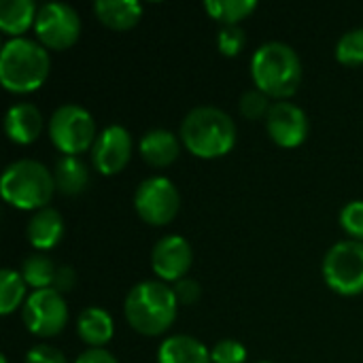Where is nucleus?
<instances>
[{
  "instance_id": "obj_22",
  "label": "nucleus",
  "mask_w": 363,
  "mask_h": 363,
  "mask_svg": "<svg viewBox=\"0 0 363 363\" xmlns=\"http://www.w3.org/2000/svg\"><path fill=\"white\" fill-rule=\"evenodd\" d=\"M55 274H57L55 264L51 262V257H47L43 253L28 255L21 264V277H23L26 285L34 287L36 291L38 289H51Z\"/></svg>"
},
{
  "instance_id": "obj_27",
  "label": "nucleus",
  "mask_w": 363,
  "mask_h": 363,
  "mask_svg": "<svg viewBox=\"0 0 363 363\" xmlns=\"http://www.w3.org/2000/svg\"><path fill=\"white\" fill-rule=\"evenodd\" d=\"M247 45V34L240 26H223L217 32V47L221 51V55L225 57H234L238 55Z\"/></svg>"
},
{
  "instance_id": "obj_8",
  "label": "nucleus",
  "mask_w": 363,
  "mask_h": 363,
  "mask_svg": "<svg viewBox=\"0 0 363 363\" xmlns=\"http://www.w3.org/2000/svg\"><path fill=\"white\" fill-rule=\"evenodd\" d=\"M34 32L45 49H68L79 40L81 17L79 13L64 2H47L38 9Z\"/></svg>"
},
{
  "instance_id": "obj_33",
  "label": "nucleus",
  "mask_w": 363,
  "mask_h": 363,
  "mask_svg": "<svg viewBox=\"0 0 363 363\" xmlns=\"http://www.w3.org/2000/svg\"><path fill=\"white\" fill-rule=\"evenodd\" d=\"M74 363H119V362H117V359L113 357V353H108L106 349H89V351L81 353Z\"/></svg>"
},
{
  "instance_id": "obj_31",
  "label": "nucleus",
  "mask_w": 363,
  "mask_h": 363,
  "mask_svg": "<svg viewBox=\"0 0 363 363\" xmlns=\"http://www.w3.org/2000/svg\"><path fill=\"white\" fill-rule=\"evenodd\" d=\"M26 363H68L64 353L55 347L49 345H36L34 349L28 351Z\"/></svg>"
},
{
  "instance_id": "obj_32",
  "label": "nucleus",
  "mask_w": 363,
  "mask_h": 363,
  "mask_svg": "<svg viewBox=\"0 0 363 363\" xmlns=\"http://www.w3.org/2000/svg\"><path fill=\"white\" fill-rule=\"evenodd\" d=\"M74 285H77V272H74L70 266H60L51 289H55L57 294H62V296H64V294L72 291V289H74Z\"/></svg>"
},
{
  "instance_id": "obj_10",
  "label": "nucleus",
  "mask_w": 363,
  "mask_h": 363,
  "mask_svg": "<svg viewBox=\"0 0 363 363\" xmlns=\"http://www.w3.org/2000/svg\"><path fill=\"white\" fill-rule=\"evenodd\" d=\"M21 319L28 332H32L38 338L57 336L68 323L66 300L55 289H38L32 296H28L21 311Z\"/></svg>"
},
{
  "instance_id": "obj_1",
  "label": "nucleus",
  "mask_w": 363,
  "mask_h": 363,
  "mask_svg": "<svg viewBox=\"0 0 363 363\" xmlns=\"http://www.w3.org/2000/svg\"><path fill=\"white\" fill-rule=\"evenodd\" d=\"M179 136L191 155L215 160L234 149L238 132L234 119L225 111L217 106H198L185 115Z\"/></svg>"
},
{
  "instance_id": "obj_28",
  "label": "nucleus",
  "mask_w": 363,
  "mask_h": 363,
  "mask_svg": "<svg viewBox=\"0 0 363 363\" xmlns=\"http://www.w3.org/2000/svg\"><path fill=\"white\" fill-rule=\"evenodd\" d=\"M340 225L353 238L363 242V200H353L340 211Z\"/></svg>"
},
{
  "instance_id": "obj_4",
  "label": "nucleus",
  "mask_w": 363,
  "mask_h": 363,
  "mask_svg": "<svg viewBox=\"0 0 363 363\" xmlns=\"http://www.w3.org/2000/svg\"><path fill=\"white\" fill-rule=\"evenodd\" d=\"M49 51L32 38H11L0 53V81L13 94L36 91L49 77Z\"/></svg>"
},
{
  "instance_id": "obj_6",
  "label": "nucleus",
  "mask_w": 363,
  "mask_h": 363,
  "mask_svg": "<svg viewBox=\"0 0 363 363\" xmlns=\"http://www.w3.org/2000/svg\"><path fill=\"white\" fill-rule=\"evenodd\" d=\"M49 136L64 155H79L96 143V121L79 104H62L49 121Z\"/></svg>"
},
{
  "instance_id": "obj_35",
  "label": "nucleus",
  "mask_w": 363,
  "mask_h": 363,
  "mask_svg": "<svg viewBox=\"0 0 363 363\" xmlns=\"http://www.w3.org/2000/svg\"><path fill=\"white\" fill-rule=\"evenodd\" d=\"M262 363H268V362H262Z\"/></svg>"
},
{
  "instance_id": "obj_5",
  "label": "nucleus",
  "mask_w": 363,
  "mask_h": 363,
  "mask_svg": "<svg viewBox=\"0 0 363 363\" xmlns=\"http://www.w3.org/2000/svg\"><path fill=\"white\" fill-rule=\"evenodd\" d=\"M2 198L21 211H40L51 202L55 179L47 166L34 160L13 162L2 174Z\"/></svg>"
},
{
  "instance_id": "obj_19",
  "label": "nucleus",
  "mask_w": 363,
  "mask_h": 363,
  "mask_svg": "<svg viewBox=\"0 0 363 363\" xmlns=\"http://www.w3.org/2000/svg\"><path fill=\"white\" fill-rule=\"evenodd\" d=\"M94 13L111 30H130L140 21L143 4L138 0H98Z\"/></svg>"
},
{
  "instance_id": "obj_21",
  "label": "nucleus",
  "mask_w": 363,
  "mask_h": 363,
  "mask_svg": "<svg viewBox=\"0 0 363 363\" xmlns=\"http://www.w3.org/2000/svg\"><path fill=\"white\" fill-rule=\"evenodd\" d=\"M53 179L64 196H79L89 183V170L79 155H62L55 164Z\"/></svg>"
},
{
  "instance_id": "obj_17",
  "label": "nucleus",
  "mask_w": 363,
  "mask_h": 363,
  "mask_svg": "<svg viewBox=\"0 0 363 363\" xmlns=\"http://www.w3.org/2000/svg\"><path fill=\"white\" fill-rule=\"evenodd\" d=\"M77 332H79V338L91 349H104V345H108L115 334L113 317L104 308H98V306L85 308L79 315Z\"/></svg>"
},
{
  "instance_id": "obj_34",
  "label": "nucleus",
  "mask_w": 363,
  "mask_h": 363,
  "mask_svg": "<svg viewBox=\"0 0 363 363\" xmlns=\"http://www.w3.org/2000/svg\"><path fill=\"white\" fill-rule=\"evenodd\" d=\"M0 363H9V362H6V357H4V355H0Z\"/></svg>"
},
{
  "instance_id": "obj_15",
  "label": "nucleus",
  "mask_w": 363,
  "mask_h": 363,
  "mask_svg": "<svg viewBox=\"0 0 363 363\" xmlns=\"http://www.w3.org/2000/svg\"><path fill=\"white\" fill-rule=\"evenodd\" d=\"M138 151H140L143 160H145L149 166L166 168V166H170V164L179 157V153H181V143H179V138H177L170 130L155 128V130H149V132L140 138Z\"/></svg>"
},
{
  "instance_id": "obj_26",
  "label": "nucleus",
  "mask_w": 363,
  "mask_h": 363,
  "mask_svg": "<svg viewBox=\"0 0 363 363\" xmlns=\"http://www.w3.org/2000/svg\"><path fill=\"white\" fill-rule=\"evenodd\" d=\"M270 108H272V104H270V96H266V94H264V91H259L257 87H255V89L245 91V94H242V98H240V113H242L247 119H251V121L268 117Z\"/></svg>"
},
{
  "instance_id": "obj_30",
  "label": "nucleus",
  "mask_w": 363,
  "mask_h": 363,
  "mask_svg": "<svg viewBox=\"0 0 363 363\" xmlns=\"http://www.w3.org/2000/svg\"><path fill=\"white\" fill-rule=\"evenodd\" d=\"M172 291H174V296H177V302L183 304V306L196 304V302L200 300V296H202L200 283L194 281V279H189V277H185V279H181L179 283H174Z\"/></svg>"
},
{
  "instance_id": "obj_16",
  "label": "nucleus",
  "mask_w": 363,
  "mask_h": 363,
  "mask_svg": "<svg viewBox=\"0 0 363 363\" xmlns=\"http://www.w3.org/2000/svg\"><path fill=\"white\" fill-rule=\"evenodd\" d=\"M64 219L55 208H40L28 223V240L38 251H49L64 238Z\"/></svg>"
},
{
  "instance_id": "obj_14",
  "label": "nucleus",
  "mask_w": 363,
  "mask_h": 363,
  "mask_svg": "<svg viewBox=\"0 0 363 363\" xmlns=\"http://www.w3.org/2000/svg\"><path fill=\"white\" fill-rule=\"evenodd\" d=\"M6 136L17 145H32L43 130V115L30 102L13 104L4 119Z\"/></svg>"
},
{
  "instance_id": "obj_20",
  "label": "nucleus",
  "mask_w": 363,
  "mask_h": 363,
  "mask_svg": "<svg viewBox=\"0 0 363 363\" xmlns=\"http://www.w3.org/2000/svg\"><path fill=\"white\" fill-rule=\"evenodd\" d=\"M38 9L32 0H4L0 2V30L13 38H19L23 32L36 23Z\"/></svg>"
},
{
  "instance_id": "obj_13",
  "label": "nucleus",
  "mask_w": 363,
  "mask_h": 363,
  "mask_svg": "<svg viewBox=\"0 0 363 363\" xmlns=\"http://www.w3.org/2000/svg\"><path fill=\"white\" fill-rule=\"evenodd\" d=\"M194 262V253H191V245L179 236H164L155 242L153 251H151V266L153 272L162 279V281H174L179 283L181 279L187 277L189 268Z\"/></svg>"
},
{
  "instance_id": "obj_12",
  "label": "nucleus",
  "mask_w": 363,
  "mask_h": 363,
  "mask_svg": "<svg viewBox=\"0 0 363 363\" xmlns=\"http://www.w3.org/2000/svg\"><path fill=\"white\" fill-rule=\"evenodd\" d=\"M266 128L279 147L294 149L300 147L308 136V117L294 102H277L266 117Z\"/></svg>"
},
{
  "instance_id": "obj_18",
  "label": "nucleus",
  "mask_w": 363,
  "mask_h": 363,
  "mask_svg": "<svg viewBox=\"0 0 363 363\" xmlns=\"http://www.w3.org/2000/svg\"><path fill=\"white\" fill-rule=\"evenodd\" d=\"M160 363H213L211 351L194 336H170L160 345Z\"/></svg>"
},
{
  "instance_id": "obj_24",
  "label": "nucleus",
  "mask_w": 363,
  "mask_h": 363,
  "mask_svg": "<svg viewBox=\"0 0 363 363\" xmlns=\"http://www.w3.org/2000/svg\"><path fill=\"white\" fill-rule=\"evenodd\" d=\"M26 287L28 285L21 272H15L11 268H4L0 272V313L2 315H11L13 311H17V306H21L26 298Z\"/></svg>"
},
{
  "instance_id": "obj_11",
  "label": "nucleus",
  "mask_w": 363,
  "mask_h": 363,
  "mask_svg": "<svg viewBox=\"0 0 363 363\" xmlns=\"http://www.w3.org/2000/svg\"><path fill=\"white\" fill-rule=\"evenodd\" d=\"M132 149H134V143H132L130 132L123 125H108L98 134L91 147L94 168L100 174L113 177L128 166L132 157Z\"/></svg>"
},
{
  "instance_id": "obj_29",
  "label": "nucleus",
  "mask_w": 363,
  "mask_h": 363,
  "mask_svg": "<svg viewBox=\"0 0 363 363\" xmlns=\"http://www.w3.org/2000/svg\"><path fill=\"white\" fill-rule=\"evenodd\" d=\"M213 363H245L247 349L238 340H221L211 351Z\"/></svg>"
},
{
  "instance_id": "obj_7",
  "label": "nucleus",
  "mask_w": 363,
  "mask_h": 363,
  "mask_svg": "<svg viewBox=\"0 0 363 363\" xmlns=\"http://www.w3.org/2000/svg\"><path fill=\"white\" fill-rule=\"evenodd\" d=\"M323 279L340 296L363 294V242H336L323 259Z\"/></svg>"
},
{
  "instance_id": "obj_3",
  "label": "nucleus",
  "mask_w": 363,
  "mask_h": 363,
  "mask_svg": "<svg viewBox=\"0 0 363 363\" xmlns=\"http://www.w3.org/2000/svg\"><path fill=\"white\" fill-rule=\"evenodd\" d=\"M177 296L162 281H143L134 285L125 298L123 311L132 330L143 336H160L170 330L177 319Z\"/></svg>"
},
{
  "instance_id": "obj_25",
  "label": "nucleus",
  "mask_w": 363,
  "mask_h": 363,
  "mask_svg": "<svg viewBox=\"0 0 363 363\" xmlns=\"http://www.w3.org/2000/svg\"><path fill=\"white\" fill-rule=\"evenodd\" d=\"M336 60L345 66L363 64V28L349 30L336 45Z\"/></svg>"
},
{
  "instance_id": "obj_9",
  "label": "nucleus",
  "mask_w": 363,
  "mask_h": 363,
  "mask_svg": "<svg viewBox=\"0 0 363 363\" xmlns=\"http://www.w3.org/2000/svg\"><path fill=\"white\" fill-rule=\"evenodd\" d=\"M181 206V196L174 183L166 177L145 179L134 196V208L138 217L149 225H168Z\"/></svg>"
},
{
  "instance_id": "obj_2",
  "label": "nucleus",
  "mask_w": 363,
  "mask_h": 363,
  "mask_svg": "<svg viewBox=\"0 0 363 363\" xmlns=\"http://www.w3.org/2000/svg\"><path fill=\"white\" fill-rule=\"evenodd\" d=\"M255 87L270 98H289L302 83V62L294 47L281 40L264 43L251 57Z\"/></svg>"
},
{
  "instance_id": "obj_23",
  "label": "nucleus",
  "mask_w": 363,
  "mask_h": 363,
  "mask_svg": "<svg viewBox=\"0 0 363 363\" xmlns=\"http://www.w3.org/2000/svg\"><path fill=\"white\" fill-rule=\"evenodd\" d=\"M206 13L221 21L223 26H238V21L247 19L255 9V0H206L204 2Z\"/></svg>"
}]
</instances>
